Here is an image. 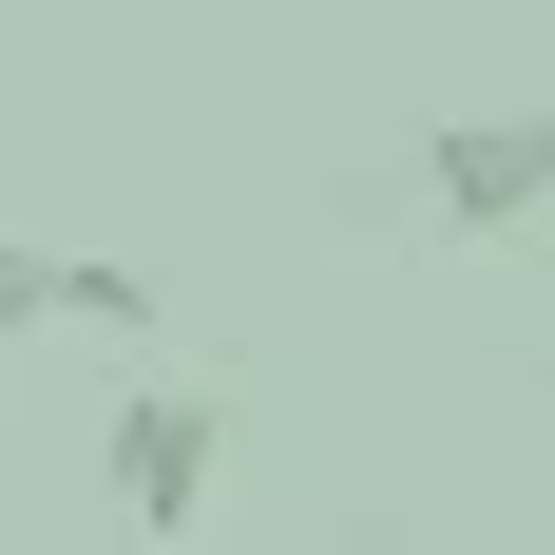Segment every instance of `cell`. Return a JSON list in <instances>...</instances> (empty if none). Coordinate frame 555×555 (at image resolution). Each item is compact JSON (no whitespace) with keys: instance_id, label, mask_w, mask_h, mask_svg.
<instances>
[{"instance_id":"cell-3","label":"cell","mask_w":555,"mask_h":555,"mask_svg":"<svg viewBox=\"0 0 555 555\" xmlns=\"http://www.w3.org/2000/svg\"><path fill=\"white\" fill-rule=\"evenodd\" d=\"M57 326H115V345H154V287L115 269V249H57Z\"/></svg>"},{"instance_id":"cell-2","label":"cell","mask_w":555,"mask_h":555,"mask_svg":"<svg viewBox=\"0 0 555 555\" xmlns=\"http://www.w3.org/2000/svg\"><path fill=\"white\" fill-rule=\"evenodd\" d=\"M422 192H441V230H479V249H517V230L555 211V115H460V134H422Z\"/></svg>"},{"instance_id":"cell-4","label":"cell","mask_w":555,"mask_h":555,"mask_svg":"<svg viewBox=\"0 0 555 555\" xmlns=\"http://www.w3.org/2000/svg\"><path fill=\"white\" fill-rule=\"evenodd\" d=\"M57 326V249H39V230H0V345H39Z\"/></svg>"},{"instance_id":"cell-1","label":"cell","mask_w":555,"mask_h":555,"mask_svg":"<svg viewBox=\"0 0 555 555\" xmlns=\"http://www.w3.org/2000/svg\"><path fill=\"white\" fill-rule=\"evenodd\" d=\"M96 479H115V517H134V537H211L230 402H211V384H134V402L96 422Z\"/></svg>"}]
</instances>
